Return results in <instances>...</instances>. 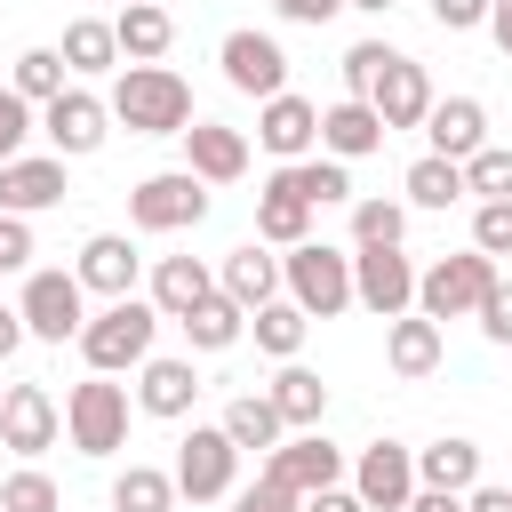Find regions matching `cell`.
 <instances>
[{"label":"cell","instance_id":"f6af8a7d","mask_svg":"<svg viewBox=\"0 0 512 512\" xmlns=\"http://www.w3.org/2000/svg\"><path fill=\"white\" fill-rule=\"evenodd\" d=\"M472 320H480V336H488V344H512V280H496V288H488V304H480Z\"/></svg>","mask_w":512,"mask_h":512},{"label":"cell","instance_id":"5b68a950","mask_svg":"<svg viewBox=\"0 0 512 512\" xmlns=\"http://www.w3.org/2000/svg\"><path fill=\"white\" fill-rule=\"evenodd\" d=\"M64 440L80 456H120L128 448V384H112V376L72 384L64 392Z\"/></svg>","mask_w":512,"mask_h":512},{"label":"cell","instance_id":"cb8c5ba5","mask_svg":"<svg viewBox=\"0 0 512 512\" xmlns=\"http://www.w3.org/2000/svg\"><path fill=\"white\" fill-rule=\"evenodd\" d=\"M112 32H120V64H160V56L176 48V16H168L160 0H128V8H112Z\"/></svg>","mask_w":512,"mask_h":512},{"label":"cell","instance_id":"ba28073f","mask_svg":"<svg viewBox=\"0 0 512 512\" xmlns=\"http://www.w3.org/2000/svg\"><path fill=\"white\" fill-rule=\"evenodd\" d=\"M200 216H208V184L192 168H160V176H144L128 192V224L136 232H192Z\"/></svg>","mask_w":512,"mask_h":512},{"label":"cell","instance_id":"4fadbf2b","mask_svg":"<svg viewBox=\"0 0 512 512\" xmlns=\"http://www.w3.org/2000/svg\"><path fill=\"white\" fill-rule=\"evenodd\" d=\"M56 432H64V408H56V392L48 384H8L0 392V448L8 456H48L56 448Z\"/></svg>","mask_w":512,"mask_h":512},{"label":"cell","instance_id":"7402d4cb","mask_svg":"<svg viewBox=\"0 0 512 512\" xmlns=\"http://www.w3.org/2000/svg\"><path fill=\"white\" fill-rule=\"evenodd\" d=\"M216 288H224L240 312H264V304L280 296V256H272L264 240H240V248L216 264Z\"/></svg>","mask_w":512,"mask_h":512},{"label":"cell","instance_id":"52a82bcc","mask_svg":"<svg viewBox=\"0 0 512 512\" xmlns=\"http://www.w3.org/2000/svg\"><path fill=\"white\" fill-rule=\"evenodd\" d=\"M176 496H192V504H224L232 488H240V448L224 440V424H192L184 440H176Z\"/></svg>","mask_w":512,"mask_h":512},{"label":"cell","instance_id":"ffe728a7","mask_svg":"<svg viewBox=\"0 0 512 512\" xmlns=\"http://www.w3.org/2000/svg\"><path fill=\"white\" fill-rule=\"evenodd\" d=\"M184 168H192L200 184H240V176H248V136L224 128V120H192V128H184Z\"/></svg>","mask_w":512,"mask_h":512},{"label":"cell","instance_id":"2e32d148","mask_svg":"<svg viewBox=\"0 0 512 512\" xmlns=\"http://www.w3.org/2000/svg\"><path fill=\"white\" fill-rule=\"evenodd\" d=\"M256 144H264L280 168H288V160H312V152H320V104L296 96V88L272 96V104H256Z\"/></svg>","mask_w":512,"mask_h":512},{"label":"cell","instance_id":"e0dca14e","mask_svg":"<svg viewBox=\"0 0 512 512\" xmlns=\"http://www.w3.org/2000/svg\"><path fill=\"white\" fill-rule=\"evenodd\" d=\"M72 272H80V288H88V296L120 304V296H136V272H144V256H136V240H128V232H88Z\"/></svg>","mask_w":512,"mask_h":512},{"label":"cell","instance_id":"9a60e30c","mask_svg":"<svg viewBox=\"0 0 512 512\" xmlns=\"http://www.w3.org/2000/svg\"><path fill=\"white\" fill-rule=\"evenodd\" d=\"M72 160H56V152H24V160H8L0 168V216H40V208H64V192H72V176H64Z\"/></svg>","mask_w":512,"mask_h":512},{"label":"cell","instance_id":"ee69618b","mask_svg":"<svg viewBox=\"0 0 512 512\" xmlns=\"http://www.w3.org/2000/svg\"><path fill=\"white\" fill-rule=\"evenodd\" d=\"M232 512H304V496H288L280 480H248V488H232Z\"/></svg>","mask_w":512,"mask_h":512},{"label":"cell","instance_id":"8992f818","mask_svg":"<svg viewBox=\"0 0 512 512\" xmlns=\"http://www.w3.org/2000/svg\"><path fill=\"white\" fill-rule=\"evenodd\" d=\"M16 312H24V336H40V344H80V328H88V288H80V272H24Z\"/></svg>","mask_w":512,"mask_h":512},{"label":"cell","instance_id":"3957f363","mask_svg":"<svg viewBox=\"0 0 512 512\" xmlns=\"http://www.w3.org/2000/svg\"><path fill=\"white\" fill-rule=\"evenodd\" d=\"M280 296L304 304L312 320H336L352 312V248H328V240H304L280 256Z\"/></svg>","mask_w":512,"mask_h":512},{"label":"cell","instance_id":"f546056e","mask_svg":"<svg viewBox=\"0 0 512 512\" xmlns=\"http://www.w3.org/2000/svg\"><path fill=\"white\" fill-rule=\"evenodd\" d=\"M56 56H64L80 80L120 72V32H112V16H72V24H64V40H56Z\"/></svg>","mask_w":512,"mask_h":512},{"label":"cell","instance_id":"1f68e13d","mask_svg":"<svg viewBox=\"0 0 512 512\" xmlns=\"http://www.w3.org/2000/svg\"><path fill=\"white\" fill-rule=\"evenodd\" d=\"M256 240H264V248H304V240H312V208H304L280 176L256 192Z\"/></svg>","mask_w":512,"mask_h":512},{"label":"cell","instance_id":"4316f807","mask_svg":"<svg viewBox=\"0 0 512 512\" xmlns=\"http://www.w3.org/2000/svg\"><path fill=\"white\" fill-rule=\"evenodd\" d=\"M216 424H224V440H232L240 456H256V448L272 456V448L288 440V424H280V408H272V392H232Z\"/></svg>","mask_w":512,"mask_h":512},{"label":"cell","instance_id":"7dc6e473","mask_svg":"<svg viewBox=\"0 0 512 512\" xmlns=\"http://www.w3.org/2000/svg\"><path fill=\"white\" fill-rule=\"evenodd\" d=\"M24 264H32V224L0 216V272H24Z\"/></svg>","mask_w":512,"mask_h":512},{"label":"cell","instance_id":"f907efd6","mask_svg":"<svg viewBox=\"0 0 512 512\" xmlns=\"http://www.w3.org/2000/svg\"><path fill=\"white\" fill-rule=\"evenodd\" d=\"M304 512H368L360 496H352V480L344 488H320V496H304Z\"/></svg>","mask_w":512,"mask_h":512},{"label":"cell","instance_id":"b9f144b4","mask_svg":"<svg viewBox=\"0 0 512 512\" xmlns=\"http://www.w3.org/2000/svg\"><path fill=\"white\" fill-rule=\"evenodd\" d=\"M40 136V104H24L16 88H0V168L24 160V144Z\"/></svg>","mask_w":512,"mask_h":512},{"label":"cell","instance_id":"681fc988","mask_svg":"<svg viewBox=\"0 0 512 512\" xmlns=\"http://www.w3.org/2000/svg\"><path fill=\"white\" fill-rule=\"evenodd\" d=\"M464 512H512V480H480V488L464 496Z\"/></svg>","mask_w":512,"mask_h":512},{"label":"cell","instance_id":"8d00e7d4","mask_svg":"<svg viewBox=\"0 0 512 512\" xmlns=\"http://www.w3.org/2000/svg\"><path fill=\"white\" fill-rule=\"evenodd\" d=\"M8 88H16L24 104H56V96L72 88V64H64L56 48H24V56H16V72H8Z\"/></svg>","mask_w":512,"mask_h":512},{"label":"cell","instance_id":"d6986e66","mask_svg":"<svg viewBox=\"0 0 512 512\" xmlns=\"http://www.w3.org/2000/svg\"><path fill=\"white\" fill-rule=\"evenodd\" d=\"M192 400H200V376H192V360H176V352H152V360L136 368V408H144V416H160V424H184V416H192Z\"/></svg>","mask_w":512,"mask_h":512},{"label":"cell","instance_id":"d4e9b609","mask_svg":"<svg viewBox=\"0 0 512 512\" xmlns=\"http://www.w3.org/2000/svg\"><path fill=\"white\" fill-rule=\"evenodd\" d=\"M424 136H432L440 160H472V152L488 144V104H480V96H440L432 120H424Z\"/></svg>","mask_w":512,"mask_h":512},{"label":"cell","instance_id":"836d02e7","mask_svg":"<svg viewBox=\"0 0 512 512\" xmlns=\"http://www.w3.org/2000/svg\"><path fill=\"white\" fill-rule=\"evenodd\" d=\"M400 192H408V208H456V200H464V160L424 152V160H408Z\"/></svg>","mask_w":512,"mask_h":512},{"label":"cell","instance_id":"ab89813d","mask_svg":"<svg viewBox=\"0 0 512 512\" xmlns=\"http://www.w3.org/2000/svg\"><path fill=\"white\" fill-rule=\"evenodd\" d=\"M464 192L472 200H512V144H480L464 160Z\"/></svg>","mask_w":512,"mask_h":512},{"label":"cell","instance_id":"d6a6232c","mask_svg":"<svg viewBox=\"0 0 512 512\" xmlns=\"http://www.w3.org/2000/svg\"><path fill=\"white\" fill-rule=\"evenodd\" d=\"M248 336H256V352L296 360V352H304V336H312V312H304V304H288V296H272L264 312H248Z\"/></svg>","mask_w":512,"mask_h":512},{"label":"cell","instance_id":"f5cc1de1","mask_svg":"<svg viewBox=\"0 0 512 512\" xmlns=\"http://www.w3.org/2000/svg\"><path fill=\"white\" fill-rule=\"evenodd\" d=\"M16 344H24V312L0 304V360H16Z\"/></svg>","mask_w":512,"mask_h":512},{"label":"cell","instance_id":"7a4b0ae2","mask_svg":"<svg viewBox=\"0 0 512 512\" xmlns=\"http://www.w3.org/2000/svg\"><path fill=\"white\" fill-rule=\"evenodd\" d=\"M152 336H160V312H152V296H120V304L88 312V328H80V360H88V376L144 368V360H152Z\"/></svg>","mask_w":512,"mask_h":512},{"label":"cell","instance_id":"9f6ffc18","mask_svg":"<svg viewBox=\"0 0 512 512\" xmlns=\"http://www.w3.org/2000/svg\"><path fill=\"white\" fill-rule=\"evenodd\" d=\"M112 8H128V0H112Z\"/></svg>","mask_w":512,"mask_h":512},{"label":"cell","instance_id":"60d3db41","mask_svg":"<svg viewBox=\"0 0 512 512\" xmlns=\"http://www.w3.org/2000/svg\"><path fill=\"white\" fill-rule=\"evenodd\" d=\"M392 56H400V48H384V40H352V48H344V96H360V104H368V96H376V80L392 72Z\"/></svg>","mask_w":512,"mask_h":512},{"label":"cell","instance_id":"30bf717a","mask_svg":"<svg viewBox=\"0 0 512 512\" xmlns=\"http://www.w3.org/2000/svg\"><path fill=\"white\" fill-rule=\"evenodd\" d=\"M40 136H48L56 160H88V152H104V136H112V104L72 80L56 104H40Z\"/></svg>","mask_w":512,"mask_h":512},{"label":"cell","instance_id":"6da1fadb","mask_svg":"<svg viewBox=\"0 0 512 512\" xmlns=\"http://www.w3.org/2000/svg\"><path fill=\"white\" fill-rule=\"evenodd\" d=\"M104 104H112V120L128 136H184L192 128V88L168 64H120V80H112Z\"/></svg>","mask_w":512,"mask_h":512},{"label":"cell","instance_id":"11a10c76","mask_svg":"<svg viewBox=\"0 0 512 512\" xmlns=\"http://www.w3.org/2000/svg\"><path fill=\"white\" fill-rule=\"evenodd\" d=\"M344 8H360V16H392L400 0H344Z\"/></svg>","mask_w":512,"mask_h":512},{"label":"cell","instance_id":"603a6c76","mask_svg":"<svg viewBox=\"0 0 512 512\" xmlns=\"http://www.w3.org/2000/svg\"><path fill=\"white\" fill-rule=\"evenodd\" d=\"M440 352H448V336H440V320H424V312H400V320H384V368L392 376H432L440 368Z\"/></svg>","mask_w":512,"mask_h":512},{"label":"cell","instance_id":"d590c367","mask_svg":"<svg viewBox=\"0 0 512 512\" xmlns=\"http://www.w3.org/2000/svg\"><path fill=\"white\" fill-rule=\"evenodd\" d=\"M112 512H176V472H160V464L112 472Z\"/></svg>","mask_w":512,"mask_h":512},{"label":"cell","instance_id":"c3c4849f","mask_svg":"<svg viewBox=\"0 0 512 512\" xmlns=\"http://www.w3.org/2000/svg\"><path fill=\"white\" fill-rule=\"evenodd\" d=\"M288 24H328V16H344V0H272Z\"/></svg>","mask_w":512,"mask_h":512},{"label":"cell","instance_id":"e575fe53","mask_svg":"<svg viewBox=\"0 0 512 512\" xmlns=\"http://www.w3.org/2000/svg\"><path fill=\"white\" fill-rule=\"evenodd\" d=\"M176 328H184V336H192V352H232V344H240V336H248V312H240V304H232V296H224V288H216V296H208V304H200V312H184V320H176Z\"/></svg>","mask_w":512,"mask_h":512},{"label":"cell","instance_id":"db71d44e","mask_svg":"<svg viewBox=\"0 0 512 512\" xmlns=\"http://www.w3.org/2000/svg\"><path fill=\"white\" fill-rule=\"evenodd\" d=\"M488 40L512 56V0H496V8H488Z\"/></svg>","mask_w":512,"mask_h":512},{"label":"cell","instance_id":"4dcf8cb0","mask_svg":"<svg viewBox=\"0 0 512 512\" xmlns=\"http://www.w3.org/2000/svg\"><path fill=\"white\" fill-rule=\"evenodd\" d=\"M304 208H336V200H360L352 192V168L344 160H328V152H312V160H288V168H272Z\"/></svg>","mask_w":512,"mask_h":512},{"label":"cell","instance_id":"277c9868","mask_svg":"<svg viewBox=\"0 0 512 512\" xmlns=\"http://www.w3.org/2000/svg\"><path fill=\"white\" fill-rule=\"evenodd\" d=\"M496 280H504V272H496V256H480V248L432 256V264L416 272V312H424V320H472Z\"/></svg>","mask_w":512,"mask_h":512},{"label":"cell","instance_id":"484cf974","mask_svg":"<svg viewBox=\"0 0 512 512\" xmlns=\"http://www.w3.org/2000/svg\"><path fill=\"white\" fill-rule=\"evenodd\" d=\"M216 296V272L200 264V256H160L152 264V312L160 320H184V312H200Z\"/></svg>","mask_w":512,"mask_h":512},{"label":"cell","instance_id":"ac0fdd59","mask_svg":"<svg viewBox=\"0 0 512 512\" xmlns=\"http://www.w3.org/2000/svg\"><path fill=\"white\" fill-rule=\"evenodd\" d=\"M384 136H392V128H384V112H376V104H360V96H336V104L320 112V152H328V160H344V168H352V160H368V152H384Z\"/></svg>","mask_w":512,"mask_h":512},{"label":"cell","instance_id":"7bdbcfd3","mask_svg":"<svg viewBox=\"0 0 512 512\" xmlns=\"http://www.w3.org/2000/svg\"><path fill=\"white\" fill-rule=\"evenodd\" d=\"M472 248L480 256H512V200H480L472 208Z\"/></svg>","mask_w":512,"mask_h":512},{"label":"cell","instance_id":"bcb514c9","mask_svg":"<svg viewBox=\"0 0 512 512\" xmlns=\"http://www.w3.org/2000/svg\"><path fill=\"white\" fill-rule=\"evenodd\" d=\"M488 8L496 0H432V24L440 32H488Z\"/></svg>","mask_w":512,"mask_h":512},{"label":"cell","instance_id":"44dd1931","mask_svg":"<svg viewBox=\"0 0 512 512\" xmlns=\"http://www.w3.org/2000/svg\"><path fill=\"white\" fill-rule=\"evenodd\" d=\"M368 104L384 112V128H424L440 96H432V72H424L416 56H392V72L376 80V96H368Z\"/></svg>","mask_w":512,"mask_h":512},{"label":"cell","instance_id":"83f0119b","mask_svg":"<svg viewBox=\"0 0 512 512\" xmlns=\"http://www.w3.org/2000/svg\"><path fill=\"white\" fill-rule=\"evenodd\" d=\"M264 392H272V408H280L288 432H320V416H328V384H320L304 360H280V376H272Z\"/></svg>","mask_w":512,"mask_h":512},{"label":"cell","instance_id":"7c38bea8","mask_svg":"<svg viewBox=\"0 0 512 512\" xmlns=\"http://www.w3.org/2000/svg\"><path fill=\"white\" fill-rule=\"evenodd\" d=\"M344 448L328 432H288L272 456H264V480H280L288 496H320V488H344Z\"/></svg>","mask_w":512,"mask_h":512},{"label":"cell","instance_id":"74e56055","mask_svg":"<svg viewBox=\"0 0 512 512\" xmlns=\"http://www.w3.org/2000/svg\"><path fill=\"white\" fill-rule=\"evenodd\" d=\"M408 240V200H352V248H400Z\"/></svg>","mask_w":512,"mask_h":512},{"label":"cell","instance_id":"8fae6325","mask_svg":"<svg viewBox=\"0 0 512 512\" xmlns=\"http://www.w3.org/2000/svg\"><path fill=\"white\" fill-rule=\"evenodd\" d=\"M352 304L376 312V320L416 312V264H408V248H352Z\"/></svg>","mask_w":512,"mask_h":512},{"label":"cell","instance_id":"f35d334b","mask_svg":"<svg viewBox=\"0 0 512 512\" xmlns=\"http://www.w3.org/2000/svg\"><path fill=\"white\" fill-rule=\"evenodd\" d=\"M0 512H64V488L40 472V464H16L0 480Z\"/></svg>","mask_w":512,"mask_h":512},{"label":"cell","instance_id":"816d5d0a","mask_svg":"<svg viewBox=\"0 0 512 512\" xmlns=\"http://www.w3.org/2000/svg\"><path fill=\"white\" fill-rule=\"evenodd\" d=\"M408 512H464V496H448V488H416Z\"/></svg>","mask_w":512,"mask_h":512},{"label":"cell","instance_id":"f1b7e54d","mask_svg":"<svg viewBox=\"0 0 512 512\" xmlns=\"http://www.w3.org/2000/svg\"><path fill=\"white\" fill-rule=\"evenodd\" d=\"M416 480H424V488H448V496H472V488H480V440L448 432V440L416 448Z\"/></svg>","mask_w":512,"mask_h":512},{"label":"cell","instance_id":"9c48e42d","mask_svg":"<svg viewBox=\"0 0 512 512\" xmlns=\"http://www.w3.org/2000/svg\"><path fill=\"white\" fill-rule=\"evenodd\" d=\"M216 64H224V88H240V96H256V104H272V96H288V48H280L272 32H256V24H240V32H224V48H216Z\"/></svg>","mask_w":512,"mask_h":512},{"label":"cell","instance_id":"5bb4252c","mask_svg":"<svg viewBox=\"0 0 512 512\" xmlns=\"http://www.w3.org/2000/svg\"><path fill=\"white\" fill-rule=\"evenodd\" d=\"M416 488H424V480H416V448H400V440H368V448L352 456V496H360L368 512H408Z\"/></svg>","mask_w":512,"mask_h":512}]
</instances>
